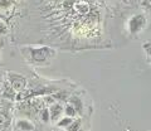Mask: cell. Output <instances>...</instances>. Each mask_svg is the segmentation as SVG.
I'll return each mask as SVG.
<instances>
[{"label": "cell", "instance_id": "6da1fadb", "mask_svg": "<svg viewBox=\"0 0 151 131\" xmlns=\"http://www.w3.org/2000/svg\"><path fill=\"white\" fill-rule=\"evenodd\" d=\"M23 54L28 59V62L35 66L48 64L50 59L55 55V50L50 47H24L22 48Z\"/></svg>", "mask_w": 151, "mask_h": 131}, {"label": "cell", "instance_id": "ba28073f", "mask_svg": "<svg viewBox=\"0 0 151 131\" xmlns=\"http://www.w3.org/2000/svg\"><path fill=\"white\" fill-rule=\"evenodd\" d=\"M64 115H65V116H69V117H73V119L76 117V116H78L76 109L69 104V102H68V104L65 105V107H64Z\"/></svg>", "mask_w": 151, "mask_h": 131}, {"label": "cell", "instance_id": "8992f818", "mask_svg": "<svg viewBox=\"0 0 151 131\" xmlns=\"http://www.w3.org/2000/svg\"><path fill=\"white\" fill-rule=\"evenodd\" d=\"M68 102L76 109V111H77L78 115H82L83 114V101H82L81 97L73 95V96H70L68 98Z\"/></svg>", "mask_w": 151, "mask_h": 131}, {"label": "cell", "instance_id": "9c48e42d", "mask_svg": "<svg viewBox=\"0 0 151 131\" xmlns=\"http://www.w3.org/2000/svg\"><path fill=\"white\" fill-rule=\"evenodd\" d=\"M81 126H82V119H76L67 127V131H79L81 130Z\"/></svg>", "mask_w": 151, "mask_h": 131}, {"label": "cell", "instance_id": "5b68a950", "mask_svg": "<svg viewBox=\"0 0 151 131\" xmlns=\"http://www.w3.org/2000/svg\"><path fill=\"white\" fill-rule=\"evenodd\" d=\"M15 129L19 131H34L35 126L29 120H18L15 122Z\"/></svg>", "mask_w": 151, "mask_h": 131}, {"label": "cell", "instance_id": "7c38bea8", "mask_svg": "<svg viewBox=\"0 0 151 131\" xmlns=\"http://www.w3.org/2000/svg\"><path fill=\"white\" fill-rule=\"evenodd\" d=\"M8 32V25L4 22H0V34H5Z\"/></svg>", "mask_w": 151, "mask_h": 131}, {"label": "cell", "instance_id": "8fae6325", "mask_svg": "<svg viewBox=\"0 0 151 131\" xmlns=\"http://www.w3.org/2000/svg\"><path fill=\"white\" fill-rule=\"evenodd\" d=\"M10 5H12V0H0V8L8 9Z\"/></svg>", "mask_w": 151, "mask_h": 131}, {"label": "cell", "instance_id": "277c9868", "mask_svg": "<svg viewBox=\"0 0 151 131\" xmlns=\"http://www.w3.org/2000/svg\"><path fill=\"white\" fill-rule=\"evenodd\" d=\"M49 114H50V120L53 121V122H55V121H58L62 117V115L64 114V107L60 104H58V102H53L49 107Z\"/></svg>", "mask_w": 151, "mask_h": 131}, {"label": "cell", "instance_id": "30bf717a", "mask_svg": "<svg viewBox=\"0 0 151 131\" xmlns=\"http://www.w3.org/2000/svg\"><path fill=\"white\" fill-rule=\"evenodd\" d=\"M40 120L43 121V122H48V121L50 120V114H49V109H43L40 111Z\"/></svg>", "mask_w": 151, "mask_h": 131}, {"label": "cell", "instance_id": "4fadbf2b", "mask_svg": "<svg viewBox=\"0 0 151 131\" xmlns=\"http://www.w3.org/2000/svg\"><path fill=\"white\" fill-rule=\"evenodd\" d=\"M1 129H3V125H1V124H0V130H1Z\"/></svg>", "mask_w": 151, "mask_h": 131}, {"label": "cell", "instance_id": "5bb4252c", "mask_svg": "<svg viewBox=\"0 0 151 131\" xmlns=\"http://www.w3.org/2000/svg\"><path fill=\"white\" fill-rule=\"evenodd\" d=\"M14 131H19V130H17V129H15V130H14Z\"/></svg>", "mask_w": 151, "mask_h": 131}, {"label": "cell", "instance_id": "9a60e30c", "mask_svg": "<svg viewBox=\"0 0 151 131\" xmlns=\"http://www.w3.org/2000/svg\"><path fill=\"white\" fill-rule=\"evenodd\" d=\"M79 131H83V130H82V129H81V130H79Z\"/></svg>", "mask_w": 151, "mask_h": 131}, {"label": "cell", "instance_id": "52a82bcc", "mask_svg": "<svg viewBox=\"0 0 151 131\" xmlns=\"http://www.w3.org/2000/svg\"><path fill=\"white\" fill-rule=\"evenodd\" d=\"M73 120H74L73 117H69V116L64 115V117H60L58 121H57V126H58L59 129H67L68 126L72 124Z\"/></svg>", "mask_w": 151, "mask_h": 131}, {"label": "cell", "instance_id": "3957f363", "mask_svg": "<svg viewBox=\"0 0 151 131\" xmlns=\"http://www.w3.org/2000/svg\"><path fill=\"white\" fill-rule=\"evenodd\" d=\"M9 82H10V86L14 91L17 92H22L27 86V79L25 77L20 76L18 73H9Z\"/></svg>", "mask_w": 151, "mask_h": 131}, {"label": "cell", "instance_id": "7a4b0ae2", "mask_svg": "<svg viewBox=\"0 0 151 131\" xmlns=\"http://www.w3.org/2000/svg\"><path fill=\"white\" fill-rule=\"evenodd\" d=\"M127 27L131 34H137L146 27V17L144 14H135L130 18Z\"/></svg>", "mask_w": 151, "mask_h": 131}]
</instances>
